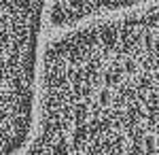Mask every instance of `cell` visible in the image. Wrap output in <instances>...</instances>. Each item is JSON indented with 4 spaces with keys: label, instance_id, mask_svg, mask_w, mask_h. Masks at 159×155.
<instances>
[{
    "label": "cell",
    "instance_id": "cell-1",
    "mask_svg": "<svg viewBox=\"0 0 159 155\" xmlns=\"http://www.w3.org/2000/svg\"><path fill=\"white\" fill-rule=\"evenodd\" d=\"M153 7H159V0H45V19L53 30H68L87 21Z\"/></svg>",
    "mask_w": 159,
    "mask_h": 155
},
{
    "label": "cell",
    "instance_id": "cell-2",
    "mask_svg": "<svg viewBox=\"0 0 159 155\" xmlns=\"http://www.w3.org/2000/svg\"><path fill=\"white\" fill-rule=\"evenodd\" d=\"M2 2H9V0H0V4H2Z\"/></svg>",
    "mask_w": 159,
    "mask_h": 155
}]
</instances>
